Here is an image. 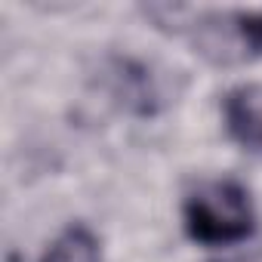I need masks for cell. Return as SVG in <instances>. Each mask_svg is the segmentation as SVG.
Here are the masks:
<instances>
[{"instance_id":"obj_1","label":"cell","mask_w":262,"mask_h":262,"mask_svg":"<svg viewBox=\"0 0 262 262\" xmlns=\"http://www.w3.org/2000/svg\"><path fill=\"white\" fill-rule=\"evenodd\" d=\"M256 222V204L237 179H207L182 201V228L201 247L244 244Z\"/></svg>"},{"instance_id":"obj_3","label":"cell","mask_w":262,"mask_h":262,"mask_svg":"<svg viewBox=\"0 0 262 262\" xmlns=\"http://www.w3.org/2000/svg\"><path fill=\"white\" fill-rule=\"evenodd\" d=\"M40 262H99V241L83 225H74L47 250Z\"/></svg>"},{"instance_id":"obj_4","label":"cell","mask_w":262,"mask_h":262,"mask_svg":"<svg viewBox=\"0 0 262 262\" xmlns=\"http://www.w3.org/2000/svg\"><path fill=\"white\" fill-rule=\"evenodd\" d=\"M234 37L250 56H262V13H241L231 19Z\"/></svg>"},{"instance_id":"obj_2","label":"cell","mask_w":262,"mask_h":262,"mask_svg":"<svg viewBox=\"0 0 262 262\" xmlns=\"http://www.w3.org/2000/svg\"><path fill=\"white\" fill-rule=\"evenodd\" d=\"M222 123L231 142L262 155V83L231 86L222 99Z\"/></svg>"}]
</instances>
